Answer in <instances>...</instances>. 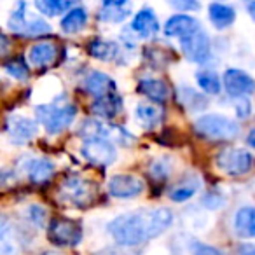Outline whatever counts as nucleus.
Masks as SVG:
<instances>
[{
    "instance_id": "nucleus-8",
    "label": "nucleus",
    "mask_w": 255,
    "mask_h": 255,
    "mask_svg": "<svg viewBox=\"0 0 255 255\" xmlns=\"http://www.w3.org/2000/svg\"><path fill=\"white\" fill-rule=\"evenodd\" d=\"M82 156L95 166L107 168L116 161V147L107 138L96 140H84L82 143Z\"/></svg>"
},
{
    "instance_id": "nucleus-12",
    "label": "nucleus",
    "mask_w": 255,
    "mask_h": 255,
    "mask_svg": "<svg viewBox=\"0 0 255 255\" xmlns=\"http://www.w3.org/2000/svg\"><path fill=\"white\" fill-rule=\"evenodd\" d=\"M5 131L14 143H26L37 135V124L28 117L11 116L5 121Z\"/></svg>"
},
{
    "instance_id": "nucleus-4",
    "label": "nucleus",
    "mask_w": 255,
    "mask_h": 255,
    "mask_svg": "<svg viewBox=\"0 0 255 255\" xmlns=\"http://www.w3.org/2000/svg\"><path fill=\"white\" fill-rule=\"evenodd\" d=\"M60 194L63 199H67L70 205L77 208H89L95 205L98 189L93 182L79 177V175H70L60 185Z\"/></svg>"
},
{
    "instance_id": "nucleus-21",
    "label": "nucleus",
    "mask_w": 255,
    "mask_h": 255,
    "mask_svg": "<svg viewBox=\"0 0 255 255\" xmlns=\"http://www.w3.org/2000/svg\"><path fill=\"white\" fill-rule=\"evenodd\" d=\"M208 16L212 19L213 26L219 30H224L227 26H231L236 19V11L231 5L226 4H210L208 5Z\"/></svg>"
},
{
    "instance_id": "nucleus-11",
    "label": "nucleus",
    "mask_w": 255,
    "mask_h": 255,
    "mask_svg": "<svg viewBox=\"0 0 255 255\" xmlns=\"http://www.w3.org/2000/svg\"><path fill=\"white\" fill-rule=\"evenodd\" d=\"M143 191V182L138 177L129 173H119L114 175L109 180V192L114 198L126 199V198H135V196L142 194Z\"/></svg>"
},
{
    "instance_id": "nucleus-19",
    "label": "nucleus",
    "mask_w": 255,
    "mask_h": 255,
    "mask_svg": "<svg viewBox=\"0 0 255 255\" xmlns=\"http://www.w3.org/2000/svg\"><path fill=\"white\" fill-rule=\"evenodd\" d=\"M56 54H58V49L54 44L51 42H39L35 46H32L28 53V60L32 65L35 67H47V65L54 63L56 60Z\"/></svg>"
},
{
    "instance_id": "nucleus-25",
    "label": "nucleus",
    "mask_w": 255,
    "mask_h": 255,
    "mask_svg": "<svg viewBox=\"0 0 255 255\" xmlns=\"http://www.w3.org/2000/svg\"><path fill=\"white\" fill-rule=\"evenodd\" d=\"M86 23H88V12H86V9L74 7L70 12L65 14L63 19H61V28L67 33H75L84 28Z\"/></svg>"
},
{
    "instance_id": "nucleus-37",
    "label": "nucleus",
    "mask_w": 255,
    "mask_h": 255,
    "mask_svg": "<svg viewBox=\"0 0 255 255\" xmlns=\"http://www.w3.org/2000/svg\"><path fill=\"white\" fill-rule=\"evenodd\" d=\"M248 145L254 147V149H255V128L252 129L250 133H248Z\"/></svg>"
},
{
    "instance_id": "nucleus-6",
    "label": "nucleus",
    "mask_w": 255,
    "mask_h": 255,
    "mask_svg": "<svg viewBox=\"0 0 255 255\" xmlns=\"http://www.w3.org/2000/svg\"><path fill=\"white\" fill-rule=\"evenodd\" d=\"M217 166L224 171V173L231 175V177H241V175L248 173L254 166V157L250 152L243 149H224L222 152L217 156Z\"/></svg>"
},
{
    "instance_id": "nucleus-17",
    "label": "nucleus",
    "mask_w": 255,
    "mask_h": 255,
    "mask_svg": "<svg viewBox=\"0 0 255 255\" xmlns=\"http://www.w3.org/2000/svg\"><path fill=\"white\" fill-rule=\"evenodd\" d=\"M123 109V102H121V96L117 93L109 96H103V98H96L91 103V112L96 114L98 117H105V119H112Z\"/></svg>"
},
{
    "instance_id": "nucleus-9",
    "label": "nucleus",
    "mask_w": 255,
    "mask_h": 255,
    "mask_svg": "<svg viewBox=\"0 0 255 255\" xmlns=\"http://www.w3.org/2000/svg\"><path fill=\"white\" fill-rule=\"evenodd\" d=\"M180 47H182V53L185 54V58L194 61V63H205L210 58V53H212L210 39L203 30H198L192 35L182 39Z\"/></svg>"
},
{
    "instance_id": "nucleus-18",
    "label": "nucleus",
    "mask_w": 255,
    "mask_h": 255,
    "mask_svg": "<svg viewBox=\"0 0 255 255\" xmlns=\"http://www.w3.org/2000/svg\"><path fill=\"white\" fill-rule=\"evenodd\" d=\"M54 173V164L46 157H37V159L28 161L26 164V175L33 184H42L49 180Z\"/></svg>"
},
{
    "instance_id": "nucleus-39",
    "label": "nucleus",
    "mask_w": 255,
    "mask_h": 255,
    "mask_svg": "<svg viewBox=\"0 0 255 255\" xmlns=\"http://www.w3.org/2000/svg\"><path fill=\"white\" fill-rule=\"evenodd\" d=\"M42 255H63V254H60V252H44Z\"/></svg>"
},
{
    "instance_id": "nucleus-31",
    "label": "nucleus",
    "mask_w": 255,
    "mask_h": 255,
    "mask_svg": "<svg viewBox=\"0 0 255 255\" xmlns=\"http://www.w3.org/2000/svg\"><path fill=\"white\" fill-rule=\"evenodd\" d=\"M4 68L9 75H12L18 81H25L28 77V65L21 60V58H12V60L5 61Z\"/></svg>"
},
{
    "instance_id": "nucleus-15",
    "label": "nucleus",
    "mask_w": 255,
    "mask_h": 255,
    "mask_svg": "<svg viewBox=\"0 0 255 255\" xmlns=\"http://www.w3.org/2000/svg\"><path fill=\"white\" fill-rule=\"evenodd\" d=\"M131 30L138 37H143V39L156 35V33L159 32V21H157L154 11H150L149 7H145L140 12H136L135 18H133V23H131Z\"/></svg>"
},
{
    "instance_id": "nucleus-20",
    "label": "nucleus",
    "mask_w": 255,
    "mask_h": 255,
    "mask_svg": "<svg viewBox=\"0 0 255 255\" xmlns=\"http://www.w3.org/2000/svg\"><path fill=\"white\" fill-rule=\"evenodd\" d=\"M131 14L129 2H103L100 9V19L109 23H119Z\"/></svg>"
},
{
    "instance_id": "nucleus-38",
    "label": "nucleus",
    "mask_w": 255,
    "mask_h": 255,
    "mask_svg": "<svg viewBox=\"0 0 255 255\" xmlns=\"http://www.w3.org/2000/svg\"><path fill=\"white\" fill-rule=\"evenodd\" d=\"M247 9H248V12H250V16L255 19V2H250V4L247 5Z\"/></svg>"
},
{
    "instance_id": "nucleus-5",
    "label": "nucleus",
    "mask_w": 255,
    "mask_h": 255,
    "mask_svg": "<svg viewBox=\"0 0 255 255\" xmlns=\"http://www.w3.org/2000/svg\"><path fill=\"white\" fill-rule=\"evenodd\" d=\"M47 238L56 247H75L82 240V226L67 217H54L47 226Z\"/></svg>"
},
{
    "instance_id": "nucleus-35",
    "label": "nucleus",
    "mask_w": 255,
    "mask_h": 255,
    "mask_svg": "<svg viewBox=\"0 0 255 255\" xmlns=\"http://www.w3.org/2000/svg\"><path fill=\"white\" fill-rule=\"evenodd\" d=\"M171 5L180 11H198L199 9L198 2H171Z\"/></svg>"
},
{
    "instance_id": "nucleus-2",
    "label": "nucleus",
    "mask_w": 255,
    "mask_h": 255,
    "mask_svg": "<svg viewBox=\"0 0 255 255\" xmlns=\"http://www.w3.org/2000/svg\"><path fill=\"white\" fill-rule=\"evenodd\" d=\"M35 114L39 123L46 128L47 133L58 135L72 124V121L77 116V109L74 103L58 98L51 103H46V105H39L35 109Z\"/></svg>"
},
{
    "instance_id": "nucleus-24",
    "label": "nucleus",
    "mask_w": 255,
    "mask_h": 255,
    "mask_svg": "<svg viewBox=\"0 0 255 255\" xmlns=\"http://www.w3.org/2000/svg\"><path fill=\"white\" fill-rule=\"evenodd\" d=\"M112 133L110 128H107L103 123H100L98 119H88L81 124L79 128V135L82 140H96V138H107Z\"/></svg>"
},
{
    "instance_id": "nucleus-22",
    "label": "nucleus",
    "mask_w": 255,
    "mask_h": 255,
    "mask_svg": "<svg viewBox=\"0 0 255 255\" xmlns=\"http://www.w3.org/2000/svg\"><path fill=\"white\" fill-rule=\"evenodd\" d=\"M201 187V182H199L198 177L191 175V177H185L184 180H180L173 189L170 191V199L175 203H182V201H187L191 199L196 192L199 191Z\"/></svg>"
},
{
    "instance_id": "nucleus-3",
    "label": "nucleus",
    "mask_w": 255,
    "mask_h": 255,
    "mask_svg": "<svg viewBox=\"0 0 255 255\" xmlns=\"http://www.w3.org/2000/svg\"><path fill=\"white\" fill-rule=\"evenodd\" d=\"M194 131L201 138L212 140V142H222V140H233L240 133L238 123L220 114H206L201 116L194 123Z\"/></svg>"
},
{
    "instance_id": "nucleus-16",
    "label": "nucleus",
    "mask_w": 255,
    "mask_h": 255,
    "mask_svg": "<svg viewBox=\"0 0 255 255\" xmlns=\"http://www.w3.org/2000/svg\"><path fill=\"white\" fill-rule=\"evenodd\" d=\"M140 95L147 96L152 102L156 103H163L168 100L170 96V89H168V84L161 79H140L138 86H136Z\"/></svg>"
},
{
    "instance_id": "nucleus-27",
    "label": "nucleus",
    "mask_w": 255,
    "mask_h": 255,
    "mask_svg": "<svg viewBox=\"0 0 255 255\" xmlns=\"http://www.w3.org/2000/svg\"><path fill=\"white\" fill-rule=\"evenodd\" d=\"M35 7L46 16H60L70 12L74 9V2H65V0H37Z\"/></svg>"
},
{
    "instance_id": "nucleus-26",
    "label": "nucleus",
    "mask_w": 255,
    "mask_h": 255,
    "mask_svg": "<svg viewBox=\"0 0 255 255\" xmlns=\"http://www.w3.org/2000/svg\"><path fill=\"white\" fill-rule=\"evenodd\" d=\"M88 51L93 58L98 60H112L117 54V44L103 39H93L88 46Z\"/></svg>"
},
{
    "instance_id": "nucleus-32",
    "label": "nucleus",
    "mask_w": 255,
    "mask_h": 255,
    "mask_svg": "<svg viewBox=\"0 0 255 255\" xmlns=\"http://www.w3.org/2000/svg\"><path fill=\"white\" fill-rule=\"evenodd\" d=\"M170 173H171V170H170V164H168L166 159H157L150 164V175H152V178L164 180V178L170 177Z\"/></svg>"
},
{
    "instance_id": "nucleus-7",
    "label": "nucleus",
    "mask_w": 255,
    "mask_h": 255,
    "mask_svg": "<svg viewBox=\"0 0 255 255\" xmlns=\"http://www.w3.org/2000/svg\"><path fill=\"white\" fill-rule=\"evenodd\" d=\"M30 12H26V4L19 2L18 7L12 11L11 18H9V28L16 33H21V35H42V33H49L51 26L44 21L42 18H28Z\"/></svg>"
},
{
    "instance_id": "nucleus-14",
    "label": "nucleus",
    "mask_w": 255,
    "mask_h": 255,
    "mask_svg": "<svg viewBox=\"0 0 255 255\" xmlns=\"http://www.w3.org/2000/svg\"><path fill=\"white\" fill-rule=\"evenodd\" d=\"M84 89L89 93V95L95 96L96 98H103V96H109V95H114L116 91V82H114L112 77H109L107 74L103 72H91V74L86 77L84 81Z\"/></svg>"
},
{
    "instance_id": "nucleus-13",
    "label": "nucleus",
    "mask_w": 255,
    "mask_h": 255,
    "mask_svg": "<svg viewBox=\"0 0 255 255\" xmlns=\"http://www.w3.org/2000/svg\"><path fill=\"white\" fill-rule=\"evenodd\" d=\"M199 28V23L196 18L192 16H187V14H175L171 16L170 19L166 21L164 25V33L168 37H178V39H185V37L192 35L196 33Z\"/></svg>"
},
{
    "instance_id": "nucleus-34",
    "label": "nucleus",
    "mask_w": 255,
    "mask_h": 255,
    "mask_svg": "<svg viewBox=\"0 0 255 255\" xmlns=\"http://www.w3.org/2000/svg\"><path fill=\"white\" fill-rule=\"evenodd\" d=\"M28 217L33 224H37V226H44L46 212H44V208H40V206H32V208L28 210Z\"/></svg>"
},
{
    "instance_id": "nucleus-36",
    "label": "nucleus",
    "mask_w": 255,
    "mask_h": 255,
    "mask_svg": "<svg viewBox=\"0 0 255 255\" xmlns=\"http://www.w3.org/2000/svg\"><path fill=\"white\" fill-rule=\"evenodd\" d=\"M234 255H255V247L254 245H241Z\"/></svg>"
},
{
    "instance_id": "nucleus-10",
    "label": "nucleus",
    "mask_w": 255,
    "mask_h": 255,
    "mask_svg": "<svg viewBox=\"0 0 255 255\" xmlns=\"http://www.w3.org/2000/svg\"><path fill=\"white\" fill-rule=\"evenodd\" d=\"M224 89L229 96L240 100L241 96L255 93V81L247 72L238 70V68H229L224 74Z\"/></svg>"
},
{
    "instance_id": "nucleus-29",
    "label": "nucleus",
    "mask_w": 255,
    "mask_h": 255,
    "mask_svg": "<svg viewBox=\"0 0 255 255\" xmlns=\"http://www.w3.org/2000/svg\"><path fill=\"white\" fill-rule=\"evenodd\" d=\"M178 98H180V103L185 107L187 110H203L206 107V98L199 93H196L194 89L184 88L178 89Z\"/></svg>"
},
{
    "instance_id": "nucleus-23",
    "label": "nucleus",
    "mask_w": 255,
    "mask_h": 255,
    "mask_svg": "<svg viewBox=\"0 0 255 255\" xmlns=\"http://www.w3.org/2000/svg\"><path fill=\"white\" fill-rule=\"evenodd\" d=\"M234 229L243 238H255V208H241L234 217Z\"/></svg>"
},
{
    "instance_id": "nucleus-1",
    "label": "nucleus",
    "mask_w": 255,
    "mask_h": 255,
    "mask_svg": "<svg viewBox=\"0 0 255 255\" xmlns=\"http://www.w3.org/2000/svg\"><path fill=\"white\" fill-rule=\"evenodd\" d=\"M173 222L168 208H143L116 217L109 224V233L123 247H136L163 234Z\"/></svg>"
},
{
    "instance_id": "nucleus-33",
    "label": "nucleus",
    "mask_w": 255,
    "mask_h": 255,
    "mask_svg": "<svg viewBox=\"0 0 255 255\" xmlns=\"http://www.w3.org/2000/svg\"><path fill=\"white\" fill-rule=\"evenodd\" d=\"M192 255H220L217 248L205 243H192Z\"/></svg>"
},
{
    "instance_id": "nucleus-28",
    "label": "nucleus",
    "mask_w": 255,
    "mask_h": 255,
    "mask_svg": "<svg viewBox=\"0 0 255 255\" xmlns=\"http://www.w3.org/2000/svg\"><path fill=\"white\" fill-rule=\"evenodd\" d=\"M136 119H138L145 128H154L161 123V119H163V110L156 105L140 103V105L136 107Z\"/></svg>"
},
{
    "instance_id": "nucleus-30",
    "label": "nucleus",
    "mask_w": 255,
    "mask_h": 255,
    "mask_svg": "<svg viewBox=\"0 0 255 255\" xmlns=\"http://www.w3.org/2000/svg\"><path fill=\"white\" fill-rule=\"evenodd\" d=\"M196 82H198L199 88L205 93H208V95H217V93H220V88H222L220 79L217 77V74L212 70H199L198 74H196Z\"/></svg>"
}]
</instances>
